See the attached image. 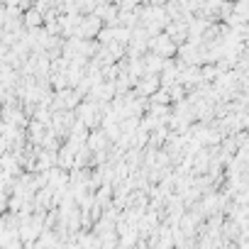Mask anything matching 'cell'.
<instances>
[{"mask_svg":"<svg viewBox=\"0 0 249 249\" xmlns=\"http://www.w3.org/2000/svg\"><path fill=\"white\" fill-rule=\"evenodd\" d=\"M25 25L32 30V27H42L44 25V18H42V10H37L35 5L25 13Z\"/></svg>","mask_w":249,"mask_h":249,"instance_id":"1","label":"cell"}]
</instances>
